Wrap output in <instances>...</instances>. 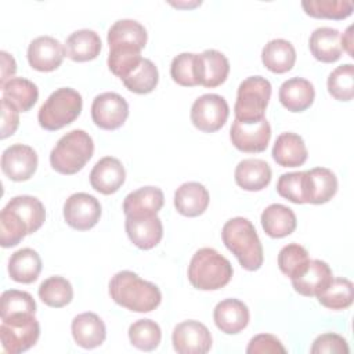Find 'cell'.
Masks as SVG:
<instances>
[{
	"mask_svg": "<svg viewBox=\"0 0 354 354\" xmlns=\"http://www.w3.org/2000/svg\"><path fill=\"white\" fill-rule=\"evenodd\" d=\"M109 295L116 304L134 313H149L162 301V293L155 283L141 279L129 270L119 271L111 278Z\"/></svg>",
	"mask_w": 354,
	"mask_h": 354,
	"instance_id": "cell-1",
	"label": "cell"
},
{
	"mask_svg": "<svg viewBox=\"0 0 354 354\" xmlns=\"http://www.w3.org/2000/svg\"><path fill=\"white\" fill-rule=\"evenodd\" d=\"M221 238L225 248L238 259L242 268L256 271L263 266V245L250 220L245 217L228 220L221 230Z\"/></svg>",
	"mask_w": 354,
	"mask_h": 354,
	"instance_id": "cell-2",
	"label": "cell"
},
{
	"mask_svg": "<svg viewBox=\"0 0 354 354\" xmlns=\"http://www.w3.org/2000/svg\"><path fill=\"white\" fill-rule=\"evenodd\" d=\"M234 270L228 259L213 248L195 252L188 266V281L199 290H217L232 278Z\"/></svg>",
	"mask_w": 354,
	"mask_h": 354,
	"instance_id": "cell-3",
	"label": "cell"
},
{
	"mask_svg": "<svg viewBox=\"0 0 354 354\" xmlns=\"http://www.w3.org/2000/svg\"><path fill=\"white\" fill-rule=\"evenodd\" d=\"M94 142L88 133L80 129L64 134L51 149L50 165L61 174H75L80 171L91 159Z\"/></svg>",
	"mask_w": 354,
	"mask_h": 354,
	"instance_id": "cell-4",
	"label": "cell"
},
{
	"mask_svg": "<svg viewBox=\"0 0 354 354\" xmlns=\"http://www.w3.org/2000/svg\"><path fill=\"white\" fill-rule=\"evenodd\" d=\"M82 95L69 87H61L53 91L37 113L39 124L48 131L59 130L73 120L82 112Z\"/></svg>",
	"mask_w": 354,
	"mask_h": 354,
	"instance_id": "cell-5",
	"label": "cell"
},
{
	"mask_svg": "<svg viewBox=\"0 0 354 354\" xmlns=\"http://www.w3.org/2000/svg\"><path fill=\"white\" fill-rule=\"evenodd\" d=\"M271 91V83L263 76H249L241 82L234 105L235 119L241 122H259L264 119Z\"/></svg>",
	"mask_w": 354,
	"mask_h": 354,
	"instance_id": "cell-6",
	"label": "cell"
},
{
	"mask_svg": "<svg viewBox=\"0 0 354 354\" xmlns=\"http://www.w3.org/2000/svg\"><path fill=\"white\" fill-rule=\"evenodd\" d=\"M40 336V325L35 314H17L1 318L0 339L3 350L19 354L33 347Z\"/></svg>",
	"mask_w": 354,
	"mask_h": 354,
	"instance_id": "cell-7",
	"label": "cell"
},
{
	"mask_svg": "<svg viewBox=\"0 0 354 354\" xmlns=\"http://www.w3.org/2000/svg\"><path fill=\"white\" fill-rule=\"evenodd\" d=\"M230 115V108L224 97L218 94H203L198 97L189 112L192 124L203 133L220 130Z\"/></svg>",
	"mask_w": 354,
	"mask_h": 354,
	"instance_id": "cell-8",
	"label": "cell"
},
{
	"mask_svg": "<svg viewBox=\"0 0 354 354\" xmlns=\"http://www.w3.org/2000/svg\"><path fill=\"white\" fill-rule=\"evenodd\" d=\"M232 145L246 153H259L267 149L271 140V126L264 118L259 122H241L234 119L230 129Z\"/></svg>",
	"mask_w": 354,
	"mask_h": 354,
	"instance_id": "cell-9",
	"label": "cell"
},
{
	"mask_svg": "<svg viewBox=\"0 0 354 354\" xmlns=\"http://www.w3.org/2000/svg\"><path fill=\"white\" fill-rule=\"evenodd\" d=\"M100 217L101 205L87 192L72 194L64 203V218L73 230L87 231L100 221Z\"/></svg>",
	"mask_w": 354,
	"mask_h": 354,
	"instance_id": "cell-10",
	"label": "cell"
},
{
	"mask_svg": "<svg viewBox=\"0 0 354 354\" xmlns=\"http://www.w3.org/2000/svg\"><path fill=\"white\" fill-rule=\"evenodd\" d=\"M129 116V104L118 93L98 94L91 104V119L100 129L116 130Z\"/></svg>",
	"mask_w": 354,
	"mask_h": 354,
	"instance_id": "cell-11",
	"label": "cell"
},
{
	"mask_svg": "<svg viewBox=\"0 0 354 354\" xmlns=\"http://www.w3.org/2000/svg\"><path fill=\"white\" fill-rule=\"evenodd\" d=\"M171 342L180 354H205L212 347V333L202 322L188 319L176 325Z\"/></svg>",
	"mask_w": 354,
	"mask_h": 354,
	"instance_id": "cell-12",
	"label": "cell"
},
{
	"mask_svg": "<svg viewBox=\"0 0 354 354\" xmlns=\"http://www.w3.org/2000/svg\"><path fill=\"white\" fill-rule=\"evenodd\" d=\"M37 169L36 151L25 144H12L1 153V170L12 181L29 180Z\"/></svg>",
	"mask_w": 354,
	"mask_h": 354,
	"instance_id": "cell-13",
	"label": "cell"
},
{
	"mask_svg": "<svg viewBox=\"0 0 354 354\" xmlns=\"http://www.w3.org/2000/svg\"><path fill=\"white\" fill-rule=\"evenodd\" d=\"M65 46L53 36H39L28 47V62L39 72L55 71L64 61Z\"/></svg>",
	"mask_w": 354,
	"mask_h": 354,
	"instance_id": "cell-14",
	"label": "cell"
},
{
	"mask_svg": "<svg viewBox=\"0 0 354 354\" xmlns=\"http://www.w3.org/2000/svg\"><path fill=\"white\" fill-rule=\"evenodd\" d=\"M230 73L227 57L213 48L196 54V77L199 86L213 88L223 84Z\"/></svg>",
	"mask_w": 354,
	"mask_h": 354,
	"instance_id": "cell-15",
	"label": "cell"
},
{
	"mask_svg": "<svg viewBox=\"0 0 354 354\" xmlns=\"http://www.w3.org/2000/svg\"><path fill=\"white\" fill-rule=\"evenodd\" d=\"M124 230L133 245L142 250L155 248L163 238V224L158 216L126 217Z\"/></svg>",
	"mask_w": 354,
	"mask_h": 354,
	"instance_id": "cell-16",
	"label": "cell"
},
{
	"mask_svg": "<svg viewBox=\"0 0 354 354\" xmlns=\"http://www.w3.org/2000/svg\"><path fill=\"white\" fill-rule=\"evenodd\" d=\"M126 180V170L122 162L113 156L100 159L90 171L91 187L104 195L115 194Z\"/></svg>",
	"mask_w": 354,
	"mask_h": 354,
	"instance_id": "cell-17",
	"label": "cell"
},
{
	"mask_svg": "<svg viewBox=\"0 0 354 354\" xmlns=\"http://www.w3.org/2000/svg\"><path fill=\"white\" fill-rule=\"evenodd\" d=\"M249 318L248 306L238 299H224L213 310L216 326L227 335H236L243 330L249 324Z\"/></svg>",
	"mask_w": 354,
	"mask_h": 354,
	"instance_id": "cell-18",
	"label": "cell"
},
{
	"mask_svg": "<svg viewBox=\"0 0 354 354\" xmlns=\"http://www.w3.org/2000/svg\"><path fill=\"white\" fill-rule=\"evenodd\" d=\"M332 270L328 266V263L322 260H310L307 267L303 272H300L297 277L292 278V286L293 289L307 297L318 296L332 281Z\"/></svg>",
	"mask_w": 354,
	"mask_h": 354,
	"instance_id": "cell-19",
	"label": "cell"
},
{
	"mask_svg": "<svg viewBox=\"0 0 354 354\" xmlns=\"http://www.w3.org/2000/svg\"><path fill=\"white\" fill-rule=\"evenodd\" d=\"M71 330L73 340L83 348H95L106 337L104 321L95 313H82L72 319Z\"/></svg>",
	"mask_w": 354,
	"mask_h": 354,
	"instance_id": "cell-20",
	"label": "cell"
},
{
	"mask_svg": "<svg viewBox=\"0 0 354 354\" xmlns=\"http://www.w3.org/2000/svg\"><path fill=\"white\" fill-rule=\"evenodd\" d=\"M165 195L158 187H142L130 192L123 201V213L126 217L156 216L162 209Z\"/></svg>",
	"mask_w": 354,
	"mask_h": 354,
	"instance_id": "cell-21",
	"label": "cell"
},
{
	"mask_svg": "<svg viewBox=\"0 0 354 354\" xmlns=\"http://www.w3.org/2000/svg\"><path fill=\"white\" fill-rule=\"evenodd\" d=\"M209 191L203 184L189 181L181 184L174 192V207L185 217H198L205 213L209 206Z\"/></svg>",
	"mask_w": 354,
	"mask_h": 354,
	"instance_id": "cell-22",
	"label": "cell"
},
{
	"mask_svg": "<svg viewBox=\"0 0 354 354\" xmlns=\"http://www.w3.org/2000/svg\"><path fill=\"white\" fill-rule=\"evenodd\" d=\"M278 98L288 111L303 112L313 105L315 90L310 80L303 77H292L281 84Z\"/></svg>",
	"mask_w": 354,
	"mask_h": 354,
	"instance_id": "cell-23",
	"label": "cell"
},
{
	"mask_svg": "<svg viewBox=\"0 0 354 354\" xmlns=\"http://www.w3.org/2000/svg\"><path fill=\"white\" fill-rule=\"evenodd\" d=\"M272 159L282 167H299L308 156L303 138L296 133H282L272 147Z\"/></svg>",
	"mask_w": 354,
	"mask_h": 354,
	"instance_id": "cell-24",
	"label": "cell"
},
{
	"mask_svg": "<svg viewBox=\"0 0 354 354\" xmlns=\"http://www.w3.org/2000/svg\"><path fill=\"white\" fill-rule=\"evenodd\" d=\"M235 183L245 191L264 189L272 177L270 165L263 159H243L235 167Z\"/></svg>",
	"mask_w": 354,
	"mask_h": 354,
	"instance_id": "cell-25",
	"label": "cell"
},
{
	"mask_svg": "<svg viewBox=\"0 0 354 354\" xmlns=\"http://www.w3.org/2000/svg\"><path fill=\"white\" fill-rule=\"evenodd\" d=\"M261 227L271 238H285L290 235L297 225L293 210L282 203H271L261 213Z\"/></svg>",
	"mask_w": 354,
	"mask_h": 354,
	"instance_id": "cell-26",
	"label": "cell"
},
{
	"mask_svg": "<svg viewBox=\"0 0 354 354\" xmlns=\"http://www.w3.org/2000/svg\"><path fill=\"white\" fill-rule=\"evenodd\" d=\"M308 47L313 57L321 62L330 64L342 57L340 32L335 28H317L308 40Z\"/></svg>",
	"mask_w": 354,
	"mask_h": 354,
	"instance_id": "cell-27",
	"label": "cell"
},
{
	"mask_svg": "<svg viewBox=\"0 0 354 354\" xmlns=\"http://www.w3.org/2000/svg\"><path fill=\"white\" fill-rule=\"evenodd\" d=\"M145 28L134 19H119L108 30V46L113 47H133L142 50L147 44Z\"/></svg>",
	"mask_w": 354,
	"mask_h": 354,
	"instance_id": "cell-28",
	"label": "cell"
},
{
	"mask_svg": "<svg viewBox=\"0 0 354 354\" xmlns=\"http://www.w3.org/2000/svg\"><path fill=\"white\" fill-rule=\"evenodd\" d=\"M307 173V203L322 205L329 202L337 192V178L326 167H314Z\"/></svg>",
	"mask_w": 354,
	"mask_h": 354,
	"instance_id": "cell-29",
	"label": "cell"
},
{
	"mask_svg": "<svg viewBox=\"0 0 354 354\" xmlns=\"http://www.w3.org/2000/svg\"><path fill=\"white\" fill-rule=\"evenodd\" d=\"M41 271V259L30 248H22L8 259L10 278L19 283H32L39 278Z\"/></svg>",
	"mask_w": 354,
	"mask_h": 354,
	"instance_id": "cell-30",
	"label": "cell"
},
{
	"mask_svg": "<svg viewBox=\"0 0 354 354\" xmlns=\"http://www.w3.org/2000/svg\"><path fill=\"white\" fill-rule=\"evenodd\" d=\"M101 39L91 29H79L71 33L65 41V53L75 62H86L98 57Z\"/></svg>",
	"mask_w": 354,
	"mask_h": 354,
	"instance_id": "cell-31",
	"label": "cell"
},
{
	"mask_svg": "<svg viewBox=\"0 0 354 354\" xmlns=\"http://www.w3.org/2000/svg\"><path fill=\"white\" fill-rule=\"evenodd\" d=\"M263 65L274 73L289 72L296 62V50L285 39L270 40L261 50Z\"/></svg>",
	"mask_w": 354,
	"mask_h": 354,
	"instance_id": "cell-32",
	"label": "cell"
},
{
	"mask_svg": "<svg viewBox=\"0 0 354 354\" xmlns=\"http://www.w3.org/2000/svg\"><path fill=\"white\" fill-rule=\"evenodd\" d=\"M1 98L19 112H28L39 98L37 86L25 77H11L1 84Z\"/></svg>",
	"mask_w": 354,
	"mask_h": 354,
	"instance_id": "cell-33",
	"label": "cell"
},
{
	"mask_svg": "<svg viewBox=\"0 0 354 354\" xmlns=\"http://www.w3.org/2000/svg\"><path fill=\"white\" fill-rule=\"evenodd\" d=\"M7 209L14 212L26 225L28 235L36 232L46 220V210L43 203L30 195H18L8 201Z\"/></svg>",
	"mask_w": 354,
	"mask_h": 354,
	"instance_id": "cell-34",
	"label": "cell"
},
{
	"mask_svg": "<svg viewBox=\"0 0 354 354\" xmlns=\"http://www.w3.org/2000/svg\"><path fill=\"white\" fill-rule=\"evenodd\" d=\"M319 304L329 310H346L354 299L353 282L347 278H332L329 285L317 296Z\"/></svg>",
	"mask_w": 354,
	"mask_h": 354,
	"instance_id": "cell-35",
	"label": "cell"
},
{
	"mask_svg": "<svg viewBox=\"0 0 354 354\" xmlns=\"http://www.w3.org/2000/svg\"><path fill=\"white\" fill-rule=\"evenodd\" d=\"M40 300L53 308H61L69 304L73 299V288L71 282L59 275L44 279L39 286Z\"/></svg>",
	"mask_w": 354,
	"mask_h": 354,
	"instance_id": "cell-36",
	"label": "cell"
},
{
	"mask_svg": "<svg viewBox=\"0 0 354 354\" xmlns=\"http://www.w3.org/2000/svg\"><path fill=\"white\" fill-rule=\"evenodd\" d=\"M124 87L136 94H148L155 90L159 82V72L155 64L148 59L142 58L140 65L130 72L123 80Z\"/></svg>",
	"mask_w": 354,
	"mask_h": 354,
	"instance_id": "cell-37",
	"label": "cell"
},
{
	"mask_svg": "<svg viewBox=\"0 0 354 354\" xmlns=\"http://www.w3.org/2000/svg\"><path fill=\"white\" fill-rule=\"evenodd\" d=\"M129 340L138 350L152 351L162 340L160 326L148 318L137 319L129 326Z\"/></svg>",
	"mask_w": 354,
	"mask_h": 354,
	"instance_id": "cell-38",
	"label": "cell"
},
{
	"mask_svg": "<svg viewBox=\"0 0 354 354\" xmlns=\"http://www.w3.org/2000/svg\"><path fill=\"white\" fill-rule=\"evenodd\" d=\"M301 7L313 18L339 21L353 14V3L348 0H307L301 1Z\"/></svg>",
	"mask_w": 354,
	"mask_h": 354,
	"instance_id": "cell-39",
	"label": "cell"
},
{
	"mask_svg": "<svg viewBox=\"0 0 354 354\" xmlns=\"http://www.w3.org/2000/svg\"><path fill=\"white\" fill-rule=\"evenodd\" d=\"M329 94L337 101H351L354 97V65L343 64L335 68L326 82Z\"/></svg>",
	"mask_w": 354,
	"mask_h": 354,
	"instance_id": "cell-40",
	"label": "cell"
},
{
	"mask_svg": "<svg viewBox=\"0 0 354 354\" xmlns=\"http://www.w3.org/2000/svg\"><path fill=\"white\" fill-rule=\"evenodd\" d=\"M308 261V252L299 243H288L278 253V267L290 279L303 272Z\"/></svg>",
	"mask_w": 354,
	"mask_h": 354,
	"instance_id": "cell-41",
	"label": "cell"
},
{
	"mask_svg": "<svg viewBox=\"0 0 354 354\" xmlns=\"http://www.w3.org/2000/svg\"><path fill=\"white\" fill-rule=\"evenodd\" d=\"M141 50L133 47H113L109 48L108 68L109 71L123 80L130 72H133L141 62Z\"/></svg>",
	"mask_w": 354,
	"mask_h": 354,
	"instance_id": "cell-42",
	"label": "cell"
},
{
	"mask_svg": "<svg viewBox=\"0 0 354 354\" xmlns=\"http://www.w3.org/2000/svg\"><path fill=\"white\" fill-rule=\"evenodd\" d=\"M277 192L297 205L307 203V173L292 171L283 173L277 183Z\"/></svg>",
	"mask_w": 354,
	"mask_h": 354,
	"instance_id": "cell-43",
	"label": "cell"
},
{
	"mask_svg": "<svg viewBox=\"0 0 354 354\" xmlns=\"http://www.w3.org/2000/svg\"><path fill=\"white\" fill-rule=\"evenodd\" d=\"M1 306H0V317L7 318L17 314H35L36 313V301L35 299L24 290L8 289L1 293Z\"/></svg>",
	"mask_w": 354,
	"mask_h": 354,
	"instance_id": "cell-44",
	"label": "cell"
},
{
	"mask_svg": "<svg viewBox=\"0 0 354 354\" xmlns=\"http://www.w3.org/2000/svg\"><path fill=\"white\" fill-rule=\"evenodd\" d=\"M28 235L24 221L6 206L0 213V243L3 248L17 246Z\"/></svg>",
	"mask_w": 354,
	"mask_h": 354,
	"instance_id": "cell-45",
	"label": "cell"
},
{
	"mask_svg": "<svg viewBox=\"0 0 354 354\" xmlns=\"http://www.w3.org/2000/svg\"><path fill=\"white\" fill-rule=\"evenodd\" d=\"M170 76L180 86H199L196 77V54L181 53L174 57L170 65Z\"/></svg>",
	"mask_w": 354,
	"mask_h": 354,
	"instance_id": "cell-46",
	"label": "cell"
},
{
	"mask_svg": "<svg viewBox=\"0 0 354 354\" xmlns=\"http://www.w3.org/2000/svg\"><path fill=\"white\" fill-rule=\"evenodd\" d=\"M310 351L313 354H322V353H329V354L346 353L347 354L350 351V348H348L347 340L343 336L333 333V332H328V333L319 335L313 342Z\"/></svg>",
	"mask_w": 354,
	"mask_h": 354,
	"instance_id": "cell-47",
	"label": "cell"
},
{
	"mask_svg": "<svg viewBox=\"0 0 354 354\" xmlns=\"http://www.w3.org/2000/svg\"><path fill=\"white\" fill-rule=\"evenodd\" d=\"M248 354H275V353H286V348L281 343V340L270 333H260L250 339L248 347Z\"/></svg>",
	"mask_w": 354,
	"mask_h": 354,
	"instance_id": "cell-48",
	"label": "cell"
},
{
	"mask_svg": "<svg viewBox=\"0 0 354 354\" xmlns=\"http://www.w3.org/2000/svg\"><path fill=\"white\" fill-rule=\"evenodd\" d=\"M18 109L1 98V134L0 137L4 140L15 133L19 124Z\"/></svg>",
	"mask_w": 354,
	"mask_h": 354,
	"instance_id": "cell-49",
	"label": "cell"
},
{
	"mask_svg": "<svg viewBox=\"0 0 354 354\" xmlns=\"http://www.w3.org/2000/svg\"><path fill=\"white\" fill-rule=\"evenodd\" d=\"M1 84L14 76L17 72V64L12 55H10L7 51H1Z\"/></svg>",
	"mask_w": 354,
	"mask_h": 354,
	"instance_id": "cell-50",
	"label": "cell"
},
{
	"mask_svg": "<svg viewBox=\"0 0 354 354\" xmlns=\"http://www.w3.org/2000/svg\"><path fill=\"white\" fill-rule=\"evenodd\" d=\"M353 26L350 25L346 32L343 33V36H340V44H342V50L347 51V54L350 57H354L353 55Z\"/></svg>",
	"mask_w": 354,
	"mask_h": 354,
	"instance_id": "cell-51",
	"label": "cell"
}]
</instances>
